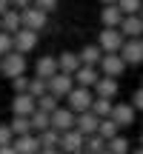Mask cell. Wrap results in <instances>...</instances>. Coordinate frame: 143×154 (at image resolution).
<instances>
[{
  "mask_svg": "<svg viewBox=\"0 0 143 154\" xmlns=\"http://www.w3.org/2000/svg\"><path fill=\"white\" fill-rule=\"evenodd\" d=\"M123 43H126V34L117 26H103V32H100V37H97V46L103 51H120Z\"/></svg>",
  "mask_w": 143,
  "mask_h": 154,
  "instance_id": "cell-1",
  "label": "cell"
},
{
  "mask_svg": "<svg viewBox=\"0 0 143 154\" xmlns=\"http://www.w3.org/2000/svg\"><path fill=\"white\" fill-rule=\"evenodd\" d=\"M66 103H69V109H75V111H89V109H92V103H94V88L75 86L69 91Z\"/></svg>",
  "mask_w": 143,
  "mask_h": 154,
  "instance_id": "cell-2",
  "label": "cell"
},
{
  "mask_svg": "<svg viewBox=\"0 0 143 154\" xmlns=\"http://www.w3.org/2000/svg\"><path fill=\"white\" fill-rule=\"evenodd\" d=\"M60 151L63 154H80V151H86V134L77 131V128L63 131L60 134Z\"/></svg>",
  "mask_w": 143,
  "mask_h": 154,
  "instance_id": "cell-3",
  "label": "cell"
},
{
  "mask_svg": "<svg viewBox=\"0 0 143 154\" xmlns=\"http://www.w3.org/2000/svg\"><path fill=\"white\" fill-rule=\"evenodd\" d=\"M129 63L120 57V51H103V60H100V74H109V77H120L126 72Z\"/></svg>",
  "mask_w": 143,
  "mask_h": 154,
  "instance_id": "cell-4",
  "label": "cell"
},
{
  "mask_svg": "<svg viewBox=\"0 0 143 154\" xmlns=\"http://www.w3.org/2000/svg\"><path fill=\"white\" fill-rule=\"evenodd\" d=\"M3 74L9 77H17V74H26V54L17 49H11L9 54H3Z\"/></svg>",
  "mask_w": 143,
  "mask_h": 154,
  "instance_id": "cell-5",
  "label": "cell"
},
{
  "mask_svg": "<svg viewBox=\"0 0 143 154\" xmlns=\"http://www.w3.org/2000/svg\"><path fill=\"white\" fill-rule=\"evenodd\" d=\"M120 57L129 66H140L143 63V37H126V43L120 49Z\"/></svg>",
  "mask_w": 143,
  "mask_h": 154,
  "instance_id": "cell-6",
  "label": "cell"
},
{
  "mask_svg": "<svg viewBox=\"0 0 143 154\" xmlns=\"http://www.w3.org/2000/svg\"><path fill=\"white\" fill-rule=\"evenodd\" d=\"M20 14H23V26L26 29H34V32H40V29H46V14L49 11L46 9H40V6H26V9H20Z\"/></svg>",
  "mask_w": 143,
  "mask_h": 154,
  "instance_id": "cell-7",
  "label": "cell"
},
{
  "mask_svg": "<svg viewBox=\"0 0 143 154\" xmlns=\"http://www.w3.org/2000/svg\"><path fill=\"white\" fill-rule=\"evenodd\" d=\"M75 123H77V111L75 109H60V106H57L55 111H52V128H57V131H69V128H75Z\"/></svg>",
  "mask_w": 143,
  "mask_h": 154,
  "instance_id": "cell-8",
  "label": "cell"
},
{
  "mask_svg": "<svg viewBox=\"0 0 143 154\" xmlns=\"http://www.w3.org/2000/svg\"><path fill=\"white\" fill-rule=\"evenodd\" d=\"M72 88H75V74L57 72L55 77H49V91L55 94V97H69Z\"/></svg>",
  "mask_w": 143,
  "mask_h": 154,
  "instance_id": "cell-9",
  "label": "cell"
},
{
  "mask_svg": "<svg viewBox=\"0 0 143 154\" xmlns=\"http://www.w3.org/2000/svg\"><path fill=\"white\" fill-rule=\"evenodd\" d=\"M34 109H37V97H34V94H29V91L14 94V100H11V114H26V117H32Z\"/></svg>",
  "mask_w": 143,
  "mask_h": 154,
  "instance_id": "cell-10",
  "label": "cell"
},
{
  "mask_svg": "<svg viewBox=\"0 0 143 154\" xmlns=\"http://www.w3.org/2000/svg\"><path fill=\"white\" fill-rule=\"evenodd\" d=\"M100 120H103V117H97L92 109H89V111H77V123H75V128H77V131H83V134L89 137V134H94V131L100 128Z\"/></svg>",
  "mask_w": 143,
  "mask_h": 154,
  "instance_id": "cell-11",
  "label": "cell"
},
{
  "mask_svg": "<svg viewBox=\"0 0 143 154\" xmlns=\"http://www.w3.org/2000/svg\"><path fill=\"white\" fill-rule=\"evenodd\" d=\"M14 149H17V154H40V137L34 131L17 134L14 137Z\"/></svg>",
  "mask_w": 143,
  "mask_h": 154,
  "instance_id": "cell-12",
  "label": "cell"
},
{
  "mask_svg": "<svg viewBox=\"0 0 143 154\" xmlns=\"http://www.w3.org/2000/svg\"><path fill=\"white\" fill-rule=\"evenodd\" d=\"M34 46H37V32H34V29H17L14 32V49L17 51H23V54H26V51H32Z\"/></svg>",
  "mask_w": 143,
  "mask_h": 154,
  "instance_id": "cell-13",
  "label": "cell"
},
{
  "mask_svg": "<svg viewBox=\"0 0 143 154\" xmlns=\"http://www.w3.org/2000/svg\"><path fill=\"white\" fill-rule=\"evenodd\" d=\"M112 117L117 120V126L126 128L135 123V117H138V109H135L132 103H115V109H112Z\"/></svg>",
  "mask_w": 143,
  "mask_h": 154,
  "instance_id": "cell-14",
  "label": "cell"
},
{
  "mask_svg": "<svg viewBox=\"0 0 143 154\" xmlns=\"http://www.w3.org/2000/svg\"><path fill=\"white\" fill-rule=\"evenodd\" d=\"M97 80H100V69H97V66H89V63H83V66L75 72V83H77V86L94 88V83H97Z\"/></svg>",
  "mask_w": 143,
  "mask_h": 154,
  "instance_id": "cell-15",
  "label": "cell"
},
{
  "mask_svg": "<svg viewBox=\"0 0 143 154\" xmlns=\"http://www.w3.org/2000/svg\"><path fill=\"white\" fill-rule=\"evenodd\" d=\"M123 9L117 3H103V11H100V23L103 26H117L120 29V23H123Z\"/></svg>",
  "mask_w": 143,
  "mask_h": 154,
  "instance_id": "cell-16",
  "label": "cell"
},
{
  "mask_svg": "<svg viewBox=\"0 0 143 154\" xmlns=\"http://www.w3.org/2000/svg\"><path fill=\"white\" fill-rule=\"evenodd\" d=\"M0 29L9 32V34H14L17 29H23V14H20V9L11 6L9 11H3V14H0Z\"/></svg>",
  "mask_w": 143,
  "mask_h": 154,
  "instance_id": "cell-17",
  "label": "cell"
},
{
  "mask_svg": "<svg viewBox=\"0 0 143 154\" xmlns=\"http://www.w3.org/2000/svg\"><path fill=\"white\" fill-rule=\"evenodd\" d=\"M120 86H117V77H109V74H100V80L94 83V94L100 97H117Z\"/></svg>",
  "mask_w": 143,
  "mask_h": 154,
  "instance_id": "cell-18",
  "label": "cell"
},
{
  "mask_svg": "<svg viewBox=\"0 0 143 154\" xmlns=\"http://www.w3.org/2000/svg\"><path fill=\"white\" fill-rule=\"evenodd\" d=\"M120 32L126 37H143V17L140 14H126L120 23Z\"/></svg>",
  "mask_w": 143,
  "mask_h": 154,
  "instance_id": "cell-19",
  "label": "cell"
},
{
  "mask_svg": "<svg viewBox=\"0 0 143 154\" xmlns=\"http://www.w3.org/2000/svg\"><path fill=\"white\" fill-rule=\"evenodd\" d=\"M77 54H80V63H89V66H100V60H103V49H100L97 43L83 46Z\"/></svg>",
  "mask_w": 143,
  "mask_h": 154,
  "instance_id": "cell-20",
  "label": "cell"
},
{
  "mask_svg": "<svg viewBox=\"0 0 143 154\" xmlns=\"http://www.w3.org/2000/svg\"><path fill=\"white\" fill-rule=\"evenodd\" d=\"M34 72H37L40 77H55L57 72H60V66H57V57H40L37 63H34Z\"/></svg>",
  "mask_w": 143,
  "mask_h": 154,
  "instance_id": "cell-21",
  "label": "cell"
},
{
  "mask_svg": "<svg viewBox=\"0 0 143 154\" xmlns=\"http://www.w3.org/2000/svg\"><path fill=\"white\" fill-rule=\"evenodd\" d=\"M57 66H60V72H69V74H75L77 69L83 66V63H80V54H77V51H63V54L57 57Z\"/></svg>",
  "mask_w": 143,
  "mask_h": 154,
  "instance_id": "cell-22",
  "label": "cell"
},
{
  "mask_svg": "<svg viewBox=\"0 0 143 154\" xmlns=\"http://www.w3.org/2000/svg\"><path fill=\"white\" fill-rule=\"evenodd\" d=\"M40 137V149H60V131L57 128H46V131H37Z\"/></svg>",
  "mask_w": 143,
  "mask_h": 154,
  "instance_id": "cell-23",
  "label": "cell"
},
{
  "mask_svg": "<svg viewBox=\"0 0 143 154\" xmlns=\"http://www.w3.org/2000/svg\"><path fill=\"white\" fill-rule=\"evenodd\" d=\"M112 109H115V103H112V97H100V94H94L92 111H94L97 117H112Z\"/></svg>",
  "mask_w": 143,
  "mask_h": 154,
  "instance_id": "cell-24",
  "label": "cell"
},
{
  "mask_svg": "<svg viewBox=\"0 0 143 154\" xmlns=\"http://www.w3.org/2000/svg\"><path fill=\"white\" fill-rule=\"evenodd\" d=\"M109 151L112 154H132V140L123 137V134H115L109 140Z\"/></svg>",
  "mask_w": 143,
  "mask_h": 154,
  "instance_id": "cell-25",
  "label": "cell"
},
{
  "mask_svg": "<svg viewBox=\"0 0 143 154\" xmlns=\"http://www.w3.org/2000/svg\"><path fill=\"white\" fill-rule=\"evenodd\" d=\"M49 126H52V114L43 111V109H34L32 111V128L34 131H46Z\"/></svg>",
  "mask_w": 143,
  "mask_h": 154,
  "instance_id": "cell-26",
  "label": "cell"
},
{
  "mask_svg": "<svg viewBox=\"0 0 143 154\" xmlns=\"http://www.w3.org/2000/svg\"><path fill=\"white\" fill-rule=\"evenodd\" d=\"M106 146H109V140H106L100 131H94V134H89V137H86V151H92V154L106 151Z\"/></svg>",
  "mask_w": 143,
  "mask_h": 154,
  "instance_id": "cell-27",
  "label": "cell"
},
{
  "mask_svg": "<svg viewBox=\"0 0 143 154\" xmlns=\"http://www.w3.org/2000/svg\"><path fill=\"white\" fill-rule=\"evenodd\" d=\"M9 126H11V131H14V137H17V134L34 131V128H32V117H26V114H14V120H11Z\"/></svg>",
  "mask_w": 143,
  "mask_h": 154,
  "instance_id": "cell-28",
  "label": "cell"
},
{
  "mask_svg": "<svg viewBox=\"0 0 143 154\" xmlns=\"http://www.w3.org/2000/svg\"><path fill=\"white\" fill-rule=\"evenodd\" d=\"M97 131L103 134L106 140H112L115 134H120V126H117V120H115V117H103V120H100V128H97Z\"/></svg>",
  "mask_w": 143,
  "mask_h": 154,
  "instance_id": "cell-29",
  "label": "cell"
},
{
  "mask_svg": "<svg viewBox=\"0 0 143 154\" xmlns=\"http://www.w3.org/2000/svg\"><path fill=\"white\" fill-rule=\"evenodd\" d=\"M57 106H60V97H55L52 91H46V94H40V97H37V109L49 111V114H52V111L57 109Z\"/></svg>",
  "mask_w": 143,
  "mask_h": 154,
  "instance_id": "cell-30",
  "label": "cell"
},
{
  "mask_svg": "<svg viewBox=\"0 0 143 154\" xmlns=\"http://www.w3.org/2000/svg\"><path fill=\"white\" fill-rule=\"evenodd\" d=\"M49 91V80L46 77H32V83H29V94H34V97H40V94H46Z\"/></svg>",
  "mask_w": 143,
  "mask_h": 154,
  "instance_id": "cell-31",
  "label": "cell"
},
{
  "mask_svg": "<svg viewBox=\"0 0 143 154\" xmlns=\"http://www.w3.org/2000/svg\"><path fill=\"white\" fill-rule=\"evenodd\" d=\"M117 6L123 9V14H140L143 0H117Z\"/></svg>",
  "mask_w": 143,
  "mask_h": 154,
  "instance_id": "cell-32",
  "label": "cell"
},
{
  "mask_svg": "<svg viewBox=\"0 0 143 154\" xmlns=\"http://www.w3.org/2000/svg\"><path fill=\"white\" fill-rule=\"evenodd\" d=\"M11 49H14V34H9V32H3V29H0V57L9 54Z\"/></svg>",
  "mask_w": 143,
  "mask_h": 154,
  "instance_id": "cell-33",
  "label": "cell"
},
{
  "mask_svg": "<svg viewBox=\"0 0 143 154\" xmlns=\"http://www.w3.org/2000/svg\"><path fill=\"white\" fill-rule=\"evenodd\" d=\"M29 83H32V80H29L26 74H17V77H11V91H14V94H20V91H29Z\"/></svg>",
  "mask_w": 143,
  "mask_h": 154,
  "instance_id": "cell-34",
  "label": "cell"
},
{
  "mask_svg": "<svg viewBox=\"0 0 143 154\" xmlns=\"http://www.w3.org/2000/svg\"><path fill=\"white\" fill-rule=\"evenodd\" d=\"M6 143H14V131H11V126H0V146Z\"/></svg>",
  "mask_w": 143,
  "mask_h": 154,
  "instance_id": "cell-35",
  "label": "cell"
},
{
  "mask_svg": "<svg viewBox=\"0 0 143 154\" xmlns=\"http://www.w3.org/2000/svg\"><path fill=\"white\" fill-rule=\"evenodd\" d=\"M132 106H135V109H138V111H143V86H140L138 91L132 94Z\"/></svg>",
  "mask_w": 143,
  "mask_h": 154,
  "instance_id": "cell-36",
  "label": "cell"
},
{
  "mask_svg": "<svg viewBox=\"0 0 143 154\" xmlns=\"http://www.w3.org/2000/svg\"><path fill=\"white\" fill-rule=\"evenodd\" d=\"M34 6H40V9H46V11H52V9H57V0H34Z\"/></svg>",
  "mask_w": 143,
  "mask_h": 154,
  "instance_id": "cell-37",
  "label": "cell"
},
{
  "mask_svg": "<svg viewBox=\"0 0 143 154\" xmlns=\"http://www.w3.org/2000/svg\"><path fill=\"white\" fill-rule=\"evenodd\" d=\"M0 154H17L14 143H6V146H0Z\"/></svg>",
  "mask_w": 143,
  "mask_h": 154,
  "instance_id": "cell-38",
  "label": "cell"
},
{
  "mask_svg": "<svg viewBox=\"0 0 143 154\" xmlns=\"http://www.w3.org/2000/svg\"><path fill=\"white\" fill-rule=\"evenodd\" d=\"M34 0H11V6H14V9H26V6H32Z\"/></svg>",
  "mask_w": 143,
  "mask_h": 154,
  "instance_id": "cell-39",
  "label": "cell"
},
{
  "mask_svg": "<svg viewBox=\"0 0 143 154\" xmlns=\"http://www.w3.org/2000/svg\"><path fill=\"white\" fill-rule=\"evenodd\" d=\"M11 9V0H0V14H3V11H9Z\"/></svg>",
  "mask_w": 143,
  "mask_h": 154,
  "instance_id": "cell-40",
  "label": "cell"
},
{
  "mask_svg": "<svg viewBox=\"0 0 143 154\" xmlns=\"http://www.w3.org/2000/svg\"><path fill=\"white\" fill-rule=\"evenodd\" d=\"M40 154H63L60 149H40Z\"/></svg>",
  "mask_w": 143,
  "mask_h": 154,
  "instance_id": "cell-41",
  "label": "cell"
},
{
  "mask_svg": "<svg viewBox=\"0 0 143 154\" xmlns=\"http://www.w3.org/2000/svg\"><path fill=\"white\" fill-rule=\"evenodd\" d=\"M132 154H143V146H138V149H135V151H132Z\"/></svg>",
  "mask_w": 143,
  "mask_h": 154,
  "instance_id": "cell-42",
  "label": "cell"
},
{
  "mask_svg": "<svg viewBox=\"0 0 143 154\" xmlns=\"http://www.w3.org/2000/svg\"><path fill=\"white\" fill-rule=\"evenodd\" d=\"M0 74H3V57H0Z\"/></svg>",
  "mask_w": 143,
  "mask_h": 154,
  "instance_id": "cell-43",
  "label": "cell"
},
{
  "mask_svg": "<svg viewBox=\"0 0 143 154\" xmlns=\"http://www.w3.org/2000/svg\"><path fill=\"white\" fill-rule=\"evenodd\" d=\"M100 3H117V0H100Z\"/></svg>",
  "mask_w": 143,
  "mask_h": 154,
  "instance_id": "cell-44",
  "label": "cell"
},
{
  "mask_svg": "<svg viewBox=\"0 0 143 154\" xmlns=\"http://www.w3.org/2000/svg\"><path fill=\"white\" fill-rule=\"evenodd\" d=\"M100 154H112V151H109V146H106V151H100Z\"/></svg>",
  "mask_w": 143,
  "mask_h": 154,
  "instance_id": "cell-45",
  "label": "cell"
},
{
  "mask_svg": "<svg viewBox=\"0 0 143 154\" xmlns=\"http://www.w3.org/2000/svg\"><path fill=\"white\" fill-rule=\"evenodd\" d=\"M138 143H140V146H143V134H140V140H138Z\"/></svg>",
  "mask_w": 143,
  "mask_h": 154,
  "instance_id": "cell-46",
  "label": "cell"
},
{
  "mask_svg": "<svg viewBox=\"0 0 143 154\" xmlns=\"http://www.w3.org/2000/svg\"><path fill=\"white\" fill-rule=\"evenodd\" d=\"M80 154H92V151H80Z\"/></svg>",
  "mask_w": 143,
  "mask_h": 154,
  "instance_id": "cell-47",
  "label": "cell"
},
{
  "mask_svg": "<svg viewBox=\"0 0 143 154\" xmlns=\"http://www.w3.org/2000/svg\"><path fill=\"white\" fill-rule=\"evenodd\" d=\"M140 86H143V77H140Z\"/></svg>",
  "mask_w": 143,
  "mask_h": 154,
  "instance_id": "cell-48",
  "label": "cell"
},
{
  "mask_svg": "<svg viewBox=\"0 0 143 154\" xmlns=\"http://www.w3.org/2000/svg\"><path fill=\"white\" fill-rule=\"evenodd\" d=\"M140 17H143V9H140Z\"/></svg>",
  "mask_w": 143,
  "mask_h": 154,
  "instance_id": "cell-49",
  "label": "cell"
}]
</instances>
